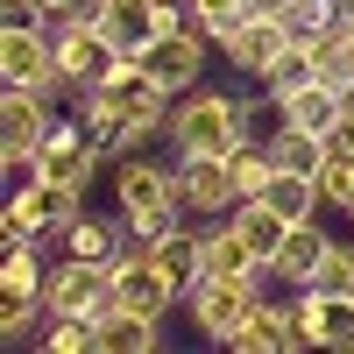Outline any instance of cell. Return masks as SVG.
Here are the masks:
<instances>
[{"label":"cell","mask_w":354,"mask_h":354,"mask_svg":"<svg viewBox=\"0 0 354 354\" xmlns=\"http://www.w3.org/2000/svg\"><path fill=\"white\" fill-rule=\"evenodd\" d=\"M177 21H185V15H177V0H106V8H100V28H106L128 57L149 50L163 28H177Z\"/></svg>","instance_id":"7c38bea8"},{"label":"cell","mask_w":354,"mask_h":354,"mask_svg":"<svg viewBox=\"0 0 354 354\" xmlns=\"http://www.w3.org/2000/svg\"><path fill=\"white\" fill-rule=\"evenodd\" d=\"M121 57H128V50L113 43L100 21H57V78H64V85H78V93L106 85Z\"/></svg>","instance_id":"7a4b0ae2"},{"label":"cell","mask_w":354,"mask_h":354,"mask_svg":"<svg viewBox=\"0 0 354 354\" xmlns=\"http://www.w3.org/2000/svg\"><path fill=\"white\" fill-rule=\"evenodd\" d=\"M312 78H319L312 50H305V43H283V57L262 71V85H270V106H277V100H290V93H298V85H312Z\"/></svg>","instance_id":"f1b7e54d"},{"label":"cell","mask_w":354,"mask_h":354,"mask_svg":"<svg viewBox=\"0 0 354 354\" xmlns=\"http://www.w3.org/2000/svg\"><path fill=\"white\" fill-rule=\"evenodd\" d=\"M290 312H298V333H305V347H333V354H347V347H354V298L305 283V298L290 305Z\"/></svg>","instance_id":"4fadbf2b"},{"label":"cell","mask_w":354,"mask_h":354,"mask_svg":"<svg viewBox=\"0 0 354 354\" xmlns=\"http://www.w3.org/2000/svg\"><path fill=\"white\" fill-rule=\"evenodd\" d=\"M93 93L121 113V121H135V135H156V128L170 121V85H156L149 71H142V57H121V64H113V78L93 85Z\"/></svg>","instance_id":"3957f363"},{"label":"cell","mask_w":354,"mask_h":354,"mask_svg":"<svg viewBox=\"0 0 354 354\" xmlns=\"http://www.w3.org/2000/svg\"><path fill=\"white\" fill-rule=\"evenodd\" d=\"M326 149H333V156H354V106L340 113V128L326 135Z\"/></svg>","instance_id":"f35d334b"},{"label":"cell","mask_w":354,"mask_h":354,"mask_svg":"<svg viewBox=\"0 0 354 354\" xmlns=\"http://www.w3.org/2000/svg\"><path fill=\"white\" fill-rule=\"evenodd\" d=\"M283 43H290V28H283V15H241L234 21V36L220 43L227 50V64L234 71H248V78H262L283 57Z\"/></svg>","instance_id":"5bb4252c"},{"label":"cell","mask_w":354,"mask_h":354,"mask_svg":"<svg viewBox=\"0 0 354 354\" xmlns=\"http://www.w3.org/2000/svg\"><path fill=\"white\" fill-rule=\"evenodd\" d=\"M50 106H43V85H8L0 93V149H43L50 135Z\"/></svg>","instance_id":"2e32d148"},{"label":"cell","mask_w":354,"mask_h":354,"mask_svg":"<svg viewBox=\"0 0 354 354\" xmlns=\"http://www.w3.org/2000/svg\"><path fill=\"white\" fill-rule=\"evenodd\" d=\"M43 177L50 185H64V192H93V177H100V142H93V128L85 121H57L50 135H43Z\"/></svg>","instance_id":"8992f818"},{"label":"cell","mask_w":354,"mask_h":354,"mask_svg":"<svg viewBox=\"0 0 354 354\" xmlns=\"http://www.w3.org/2000/svg\"><path fill=\"white\" fill-rule=\"evenodd\" d=\"M205 28L198 21H177V28H163V36L149 43V50H135L142 57V71H149L156 85H170V93H192V85L205 78Z\"/></svg>","instance_id":"5b68a950"},{"label":"cell","mask_w":354,"mask_h":354,"mask_svg":"<svg viewBox=\"0 0 354 354\" xmlns=\"http://www.w3.org/2000/svg\"><path fill=\"white\" fill-rule=\"evenodd\" d=\"M347 28H354V0H347Z\"/></svg>","instance_id":"60d3db41"},{"label":"cell","mask_w":354,"mask_h":354,"mask_svg":"<svg viewBox=\"0 0 354 354\" xmlns=\"http://www.w3.org/2000/svg\"><path fill=\"white\" fill-rule=\"evenodd\" d=\"M78 198L85 192H64V185H50V177H36L28 192H15L8 205H0V227L8 234H36V241L43 234H64L78 220Z\"/></svg>","instance_id":"52a82bcc"},{"label":"cell","mask_w":354,"mask_h":354,"mask_svg":"<svg viewBox=\"0 0 354 354\" xmlns=\"http://www.w3.org/2000/svg\"><path fill=\"white\" fill-rule=\"evenodd\" d=\"M234 192L241 198H262L270 192V177H277V149H262V142H248V149H234Z\"/></svg>","instance_id":"1f68e13d"},{"label":"cell","mask_w":354,"mask_h":354,"mask_svg":"<svg viewBox=\"0 0 354 354\" xmlns=\"http://www.w3.org/2000/svg\"><path fill=\"white\" fill-rule=\"evenodd\" d=\"M36 319H50V298H8V290H0V340H28L36 333Z\"/></svg>","instance_id":"836d02e7"},{"label":"cell","mask_w":354,"mask_h":354,"mask_svg":"<svg viewBox=\"0 0 354 354\" xmlns=\"http://www.w3.org/2000/svg\"><path fill=\"white\" fill-rule=\"evenodd\" d=\"M170 142L177 156H234L255 142V106L234 93H185L170 113Z\"/></svg>","instance_id":"6da1fadb"},{"label":"cell","mask_w":354,"mask_h":354,"mask_svg":"<svg viewBox=\"0 0 354 354\" xmlns=\"http://www.w3.org/2000/svg\"><path fill=\"white\" fill-rule=\"evenodd\" d=\"M234 354H290V347H305V333H298V312H283V305H270V298H255L248 305V319L234 326V340H227Z\"/></svg>","instance_id":"9a60e30c"},{"label":"cell","mask_w":354,"mask_h":354,"mask_svg":"<svg viewBox=\"0 0 354 354\" xmlns=\"http://www.w3.org/2000/svg\"><path fill=\"white\" fill-rule=\"evenodd\" d=\"M262 198H270L290 227H298V220H319V205H326V198H319V177H305V170H277Z\"/></svg>","instance_id":"d4e9b609"},{"label":"cell","mask_w":354,"mask_h":354,"mask_svg":"<svg viewBox=\"0 0 354 354\" xmlns=\"http://www.w3.org/2000/svg\"><path fill=\"white\" fill-rule=\"evenodd\" d=\"M319 198L354 213V156H326V170H319Z\"/></svg>","instance_id":"8d00e7d4"},{"label":"cell","mask_w":354,"mask_h":354,"mask_svg":"<svg viewBox=\"0 0 354 354\" xmlns=\"http://www.w3.org/2000/svg\"><path fill=\"white\" fill-rule=\"evenodd\" d=\"M149 255L177 277V290H192V283L205 277V234H192V227H170L163 241H149Z\"/></svg>","instance_id":"cb8c5ba5"},{"label":"cell","mask_w":354,"mask_h":354,"mask_svg":"<svg viewBox=\"0 0 354 354\" xmlns=\"http://www.w3.org/2000/svg\"><path fill=\"white\" fill-rule=\"evenodd\" d=\"M0 85H64L50 28H15V21L0 28Z\"/></svg>","instance_id":"30bf717a"},{"label":"cell","mask_w":354,"mask_h":354,"mask_svg":"<svg viewBox=\"0 0 354 354\" xmlns=\"http://www.w3.org/2000/svg\"><path fill=\"white\" fill-rule=\"evenodd\" d=\"M185 290H177V277L163 270V262L142 248V255H121L113 262V305H128V312H149V319H163Z\"/></svg>","instance_id":"ba28073f"},{"label":"cell","mask_w":354,"mask_h":354,"mask_svg":"<svg viewBox=\"0 0 354 354\" xmlns=\"http://www.w3.org/2000/svg\"><path fill=\"white\" fill-rule=\"evenodd\" d=\"M113 305V262H78L64 255L50 270V312H78V319H100Z\"/></svg>","instance_id":"9c48e42d"},{"label":"cell","mask_w":354,"mask_h":354,"mask_svg":"<svg viewBox=\"0 0 354 354\" xmlns=\"http://www.w3.org/2000/svg\"><path fill=\"white\" fill-rule=\"evenodd\" d=\"M121 227L135 234L142 248H149V241H163L170 227H185V198L170 192V198H156V205H142V213H121Z\"/></svg>","instance_id":"4dcf8cb0"},{"label":"cell","mask_w":354,"mask_h":354,"mask_svg":"<svg viewBox=\"0 0 354 354\" xmlns=\"http://www.w3.org/2000/svg\"><path fill=\"white\" fill-rule=\"evenodd\" d=\"M262 298V283H248V277H198L192 290H185V305H192V326L205 333V340H234V326L248 319V305Z\"/></svg>","instance_id":"277c9868"},{"label":"cell","mask_w":354,"mask_h":354,"mask_svg":"<svg viewBox=\"0 0 354 354\" xmlns=\"http://www.w3.org/2000/svg\"><path fill=\"white\" fill-rule=\"evenodd\" d=\"M177 198H185V213H213L227 220L241 192H234V163L227 156H177Z\"/></svg>","instance_id":"8fae6325"},{"label":"cell","mask_w":354,"mask_h":354,"mask_svg":"<svg viewBox=\"0 0 354 354\" xmlns=\"http://www.w3.org/2000/svg\"><path fill=\"white\" fill-rule=\"evenodd\" d=\"M277 113H283V128L333 135V128H340V113H347V85H326V78H312V85H298L290 100H277Z\"/></svg>","instance_id":"e0dca14e"},{"label":"cell","mask_w":354,"mask_h":354,"mask_svg":"<svg viewBox=\"0 0 354 354\" xmlns=\"http://www.w3.org/2000/svg\"><path fill=\"white\" fill-rule=\"evenodd\" d=\"M312 283H319V290H340V298H354V241H333Z\"/></svg>","instance_id":"d590c367"},{"label":"cell","mask_w":354,"mask_h":354,"mask_svg":"<svg viewBox=\"0 0 354 354\" xmlns=\"http://www.w3.org/2000/svg\"><path fill=\"white\" fill-rule=\"evenodd\" d=\"M0 290L8 298H50V270L36 255V234H8V248H0Z\"/></svg>","instance_id":"ffe728a7"},{"label":"cell","mask_w":354,"mask_h":354,"mask_svg":"<svg viewBox=\"0 0 354 354\" xmlns=\"http://www.w3.org/2000/svg\"><path fill=\"white\" fill-rule=\"evenodd\" d=\"M234 227H241V241L262 255V262H277V248H283V234H290V220L277 213V205L270 198H241V205H234V213H227Z\"/></svg>","instance_id":"7402d4cb"},{"label":"cell","mask_w":354,"mask_h":354,"mask_svg":"<svg viewBox=\"0 0 354 354\" xmlns=\"http://www.w3.org/2000/svg\"><path fill=\"white\" fill-rule=\"evenodd\" d=\"M290 0H248V15H283Z\"/></svg>","instance_id":"ab89813d"},{"label":"cell","mask_w":354,"mask_h":354,"mask_svg":"<svg viewBox=\"0 0 354 354\" xmlns=\"http://www.w3.org/2000/svg\"><path fill=\"white\" fill-rule=\"evenodd\" d=\"M205 277H248V283H262V277H270V262L241 241V227H234V220H220V227H205Z\"/></svg>","instance_id":"d6986e66"},{"label":"cell","mask_w":354,"mask_h":354,"mask_svg":"<svg viewBox=\"0 0 354 354\" xmlns=\"http://www.w3.org/2000/svg\"><path fill=\"white\" fill-rule=\"evenodd\" d=\"M0 21H15V28H50L57 15L43 8V0H0Z\"/></svg>","instance_id":"74e56055"},{"label":"cell","mask_w":354,"mask_h":354,"mask_svg":"<svg viewBox=\"0 0 354 354\" xmlns=\"http://www.w3.org/2000/svg\"><path fill=\"white\" fill-rule=\"evenodd\" d=\"M163 319H149V312H128V305H106L100 312V354H156V333Z\"/></svg>","instance_id":"44dd1931"},{"label":"cell","mask_w":354,"mask_h":354,"mask_svg":"<svg viewBox=\"0 0 354 354\" xmlns=\"http://www.w3.org/2000/svg\"><path fill=\"white\" fill-rule=\"evenodd\" d=\"M78 121L93 128V142H100V149H135V142H142V135H135V121H121V113H113V106H106L100 93H85Z\"/></svg>","instance_id":"f546056e"},{"label":"cell","mask_w":354,"mask_h":354,"mask_svg":"<svg viewBox=\"0 0 354 354\" xmlns=\"http://www.w3.org/2000/svg\"><path fill=\"white\" fill-rule=\"evenodd\" d=\"M170 192H177V170H163V163H121V177H113V205L121 213H142V205H156Z\"/></svg>","instance_id":"603a6c76"},{"label":"cell","mask_w":354,"mask_h":354,"mask_svg":"<svg viewBox=\"0 0 354 354\" xmlns=\"http://www.w3.org/2000/svg\"><path fill=\"white\" fill-rule=\"evenodd\" d=\"M43 354H100V319L50 312V319H43Z\"/></svg>","instance_id":"484cf974"},{"label":"cell","mask_w":354,"mask_h":354,"mask_svg":"<svg viewBox=\"0 0 354 354\" xmlns=\"http://www.w3.org/2000/svg\"><path fill=\"white\" fill-rule=\"evenodd\" d=\"M312 50V64H319V78L326 85H354V28L340 21V28H326L319 43H305Z\"/></svg>","instance_id":"4316f807"},{"label":"cell","mask_w":354,"mask_h":354,"mask_svg":"<svg viewBox=\"0 0 354 354\" xmlns=\"http://www.w3.org/2000/svg\"><path fill=\"white\" fill-rule=\"evenodd\" d=\"M64 255H78V262H121V255H113V227L106 220H71L64 227Z\"/></svg>","instance_id":"d6a6232c"},{"label":"cell","mask_w":354,"mask_h":354,"mask_svg":"<svg viewBox=\"0 0 354 354\" xmlns=\"http://www.w3.org/2000/svg\"><path fill=\"white\" fill-rule=\"evenodd\" d=\"M270 149H277V170H305V177H319V170H326V156H333L326 135H305V128H283Z\"/></svg>","instance_id":"83f0119b"},{"label":"cell","mask_w":354,"mask_h":354,"mask_svg":"<svg viewBox=\"0 0 354 354\" xmlns=\"http://www.w3.org/2000/svg\"><path fill=\"white\" fill-rule=\"evenodd\" d=\"M326 234H319V220H298V227H290L283 234V248H277V262H270V277H283L290 290H305L312 277H319V262H326Z\"/></svg>","instance_id":"ac0fdd59"},{"label":"cell","mask_w":354,"mask_h":354,"mask_svg":"<svg viewBox=\"0 0 354 354\" xmlns=\"http://www.w3.org/2000/svg\"><path fill=\"white\" fill-rule=\"evenodd\" d=\"M185 15H192L213 43H227V36H234V21L248 15V0H185Z\"/></svg>","instance_id":"e575fe53"}]
</instances>
